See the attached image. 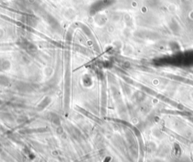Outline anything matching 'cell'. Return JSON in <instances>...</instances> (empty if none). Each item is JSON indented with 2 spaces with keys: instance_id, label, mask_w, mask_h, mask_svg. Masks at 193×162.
I'll return each instance as SVG.
<instances>
[{
  "instance_id": "6da1fadb",
  "label": "cell",
  "mask_w": 193,
  "mask_h": 162,
  "mask_svg": "<svg viewBox=\"0 0 193 162\" xmlns=\"http://www.w3.org/2000/svg\"><path fill=\"white\" fill-rule=\"evenodd\" d=\"M16 88L19 91L23 92V93H26V92H30L33 90V87L31 86L30 84L25 83V82H19L17 84Z\"/></svg>"
},
{
  "instance_id": "52a82bcc",
  "label": "cell",
  "mask_w": 193,
  "mask_h": 162,
  "mask_svg": "<svg viewBox=\"0 0 193 162\" xmlns=\"http://www.w3.org/2000/svg\"><path fill=\"white\" fill-rule=\"evenodd\" d=\"M51 121L56 125H60V124H61V121H60L59 117L57 115H55V114H51Z\"/></svg>"
},
{
  "instance_id": "3957f363",
  "label": "cell",
  "mask_w": 193,
  "mask_h": 162,
  "mask_svg": "<svg viewBox=\"0 0 193 162\" xmlns=\"http://www.w3.org/2000/svg\"><path fill=\"white\" fill-rule=\"evenodd\" d=\"M69 133H70L71 136L73 138H75V139H79L81 137V133L77 128H74V127L70 126L69 128Z\"/></svg>"
},
{
  "instance_id": "8992f818",
  "label": "cell",
  "mask_w": 193,
  "mask_h": 162,
  "mask_svg": "<svg viewBox=\"0 0 193 162\" xmlns=\"http://www.w3.org/2000/svg\"><path fill=\"white\" fill-rule=\"evenodd\" d=\"M9 79L4 76H0V85L3 86H8L9 85Z\"/></svg>"
},
{
  "instance_id": "277c9868",
  "label": "cell",
  "mask_w": 193,
  "mask_h": 162,
  "mask_svg": "<svg viewBox=\"0 0 193 162\" xmlns=\"http://www.w3.org/2000/svg\"><path fill=\"white\" fill-rule=\"evenodd\" d=\"M10 67V63L8 60L0 59V70H7Z\"/></svg>"
},
{
  "instance_id": "7a4b0ae2",
  "label": "cell",
  "mask_w": 193,
  "mask_h": 162,
  "mask_svg": "<svg viewBox=\"0 0 193 162\" xmlns=\"http://www.w3.org/2000/svg\"><path fill=\"white\" fill-rule=\"evenodd\" d=\"M21 46L22 48H23L25 50L27 51L30 53H33V52H35L36 51V48L35 47L34 44L27 42V41H23V42H22Z\"/></svg>"
},
{
  "instance_id": "5b68a950",
  "label": "cell",
  "mask_w": 193,
  "mask_h": 162,
  "mask_svg": "<svg viewBox=\"0 0 193 162\" xmlns=\"http://www.w3.org/2000/svg\"><path fill=\"white\" fill-rule=\"evenodd\" d=\"M50 102H51L50 98L49 97L45 98V99H44L43 100H42V102L39 104V106H38V109H39V110H42L44 108H45L47 106H48L49 103H50Z\"/></svg>"
}]
</instances>
